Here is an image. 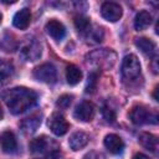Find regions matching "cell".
<instances>
[{
	"label": "cell",
	"mask_w": 159,
	"mask_h": 159,
	"mask_svg": "<svg viewBox=\"0 0 159 159\" xmlns=\"http://www.w3.org/2000/svg\"><path fill=\"white\" fill-rule=\"evenodd\" d=\"M157 92H158V87H155V89H154V99H155V101H158V96H157Z\"/></svg>",
	"instance_id": "f1b7e54d"
},
{
	"label": "cell",
	"mask_w": 159,
	"mask_h": 159,
	"mask_svg": "<svg viewBox=\"0 0 159 159\" xmlns=\"http://www.w3.org/2000/svg\"><path fill=\"white\" fill-rule=\"evenodd\" d=\"M103 116L104 118L108 120V122H113L116 119V113L113 112V109L108 108V107H104L103 108Z\"/></svg>",
	"instance_id": "484cf974"
},
{
	"label": "cell",
	"mask_w": 159,
	"mask_h": 159,
	"mask_svg": "<svg viewBox=\"0 0 159 159\" xmlns=\"http://www.w3.org/2000/svg\"><path fill=\"white\" fill-rule=\"evenodd\" d=\"M139 143L145 149H148L153 153H157V150H158V138L152 133H147V132L142 133L139 135Z\"/></svg>",
	"instance_id": "2e32d148"
},
{
	"label": "cell",
	"mask_w": 159,
	"mask_h": 159,
	"mask_svg": "<svg viewBox=\"0 0 159 159\" xmlns=\"http://www.w3.org/2000/svg\"><path fill=\"white\" fill-rule=\"evenodd\" d=\"M12 75H14V66L5 60H0V88L9 82Z\"/></svg>",
	"instance_id": "e0dca14e"
},
{
	"label": "cell",
	"mask_w": 159,
	"mask_h": 159,
	"mask_svg": "<svg viewBox=\"0 0 159 159\" xmlns=\"http://www.w3.org/2000/svg\"><path fill=\"white\" fill-rule=\"evenodd\" d=\"M103 30L101 27H96V29H89L87 32V41L89 43H98L103 40Z\"/></svg>",
	"instance_id": "603a6c76"
},
{
	"label": "cell",
	"mask_w": 159,
	"mask_h": 159,
	"mask_svg": "<svg viewBox=\"0 0 159 159\" xmlns=\"http://www.w3.org/2000/svg\"><path fill=\"white\" fill-rule=\"evenodd\" d=\"M0 148L4 153H14L17 149V140L11 130H5L0 134Z\"/></svg>",
	"instance_id": "9c48e42d"
},
{
	"label": "cell",
	"mask_w": 159,
	"mask_h": 159,
	"mask_svg": "<svg viewBox=\"0 0 159 159\" xmlns=\"http://www.w3.org/2000/svg\"><path fill=\"white\" fill-rule=\"evenodd\" d=\"M40 56H41V46L36 41H32L21 48V57L25 61H36Z\"/></svg>",
	"instance_id": "4fadbf2b"
},
{
	"label": "cell",
	"mask_w": 159,
	"mask_h": 159,
	"mask_svg": "<svg viewBox=\"0 0 159 159\" xmlns=\"http://www.w3.org/2000/svg\"><path fill=\"white\" fill-rule=\"evenodd\" d=\"M1 19H2V16H1V14H0V22H1Z\"/></svg>",
	"instance_id": "4dcf8cb0"
},
{
	"label": "cell",
	"mask_w": 159,
	"mask_h": 159,
	"mask_svg": "<svg viewBox=\"0 0 159 159\" xmlns=\"http://www.w3.org/2000/svg\"><path fill=\"white\" fill-rule=\"evenodd\" d=\"M34 77L45 83H55L57 80V72L53 65L51 63H42L34 70Z\"/></svg>",
	"instance_id": "5b68a950"
},
{
	"label": "cell",
	"mask_w": 159,
	"mask_h": 159,
	"mask_svg": "<svg viewBox=\"0 0 159 159\" xmlns=\"http://www.w3.org/2000/svg\"><path fill=\"white\" fill-rule=\"evenodd\" d=\"M47 140L41 137V138H35L30 143V150L32 153H45L47 150Z\"/></svg>",
	"instance_id": "7402d4cb"
},
{
	"label": "cell",
	"mask_w": 159,
	"mask_h": 159,
	"mask_svg": "<svg viewBox=\"0 0 159 159\" xmlns=\"http://www.w3.org/2000/svg\"><path fill=\"white\" fill-rule=\"evenodd\" d=\"M41 124V117L40 116H31L22 120L21 128L25 133H34Z\"/></svg>",
	"instance_id": "ffe728a7"
},
{
	"label": "cell",
	"mask_w": 159,
	"mask_h": 159,
	"mask_svg": "<svg viewBox=\"0 0 159 159\" xmlns=\"http://www.w3.org/2000/svg\"><path fill=\"white\" fill-rule=\"evenodd\" d=\"M104 147L112 154H120L124 149V143L117 134H108L104 138Z\"/></svg>",
	"instance_id": "30bf717a"
},
{
	"label": "cell",
	"mask_w": 159,
	"mask_h": 159,
	"mask_svg": "<svg viewBox=\"0 0 159 159\" xmlns=\"http://www.w3.org/2000/svg\"><path fill=\"white\" fill-rule=\"evenodd\" d=\"M75 27L80 34H87L88 30L91 29V24L89 20L86 16L82 15H77L75 17Z\"/></svg>",
	"instance_id": "44dd1931"
},
{
	"label": "cell",
	"mask_w": 159,
	"mask_h": 159,
	"mask_svg": "<svg viewBox=\"0 0 159 159\" xmlns=\"http://www.w3.org/2000/svg\"><path fill=\"white\" fill-rule=\"evenodd\" d=\"M5 104L14 114H20L30 109L37 102V93L26 87H15L1 94Z\"/></svg>",
	"instance_id": "6da1fadb"
},
{
	"label": "cell",
	"mask_w": 159,
	"mask_h": 159,
	"mask_svg": "<svg viewBox=\"0 0 159 159\" xmlns=\"http://www.w3.org/2000/svg\"><path fill=\"white\" fill-rule=\"evenodd\" d=\"M72 99H73L72 94H62V96L58 97V99L56 102V106L60 107L61 109H66V108H68L71 106Z\"/></svg>",
	"instance_id": "d4e9b609"
},
{
	"label": "cell",
	"mask_w": 159,
	"mask_h": 159,
	"mask_svg": "<svg viewBox=\"0 0 159 159\" xmlns=\"http://www.w3.org/2000/svg\"><path fill=\"white\" fill-rule=\"evenodd\" d=\"M101 14H102V16L107 21L116 22V21H118L122 17L123 11H122V7H120L119 4L113 2V1H107V2H103L102 4Z\"/></svg>",
	"instance_id": "8992f818"
},
{
	"label": "cell",
	"mask_w": 159,
	"mask_h": 159,
	"mask_svg": "<svg viewBox=\"0 0 159 159\" xmlns=\"http://www.w3.org/2000/svg\"><path fill=\"white\" fill-rule=\"evenodd\" d=\"M88 140H89V138L84 132H76L71 135V138L68 140V144H70L72 150H80V149H82L83 147L87 145Z\"/></svg>",
	"instance_id": "5bb4252c"
},
{
	"label": "cell",
	"mask_w": 159,
	"mask_h": 159,
	"mask_svg": "<svg viewBox=\"0 0 159 159\" xmlns=\"http://www.w3.org/2000/svg\"><path fill=\"white\" fill-rule=\"evenodd\" d=\"M48 128L51 129V132L55 134V135H63L67 133L70 125H68V122L65 119V117L60 113H53L50 119H48Z\"/></svg>",
	"instance_id": "52a82bcc"
},
{
	"label": "cell",
	"mask_w": 159,
	"mask_h": 159,
	"mask_svg": "<svg viewBox=\"0 0 159 159\" xmlns=\"http://www.w3.org/2000/svg\"><path fill=\"white\" fill-rule=\"evenodd\" d=\"M83 159H104V157H103V154L102 153H99V152H89V153H87L84 157H83Z\"/></svg>",
	"instance_id": "4316f807"
},
{
	"label": "cell",
	"mask_w": 159,
	"mask_h": 159,
	"mask_svg": "<svg viewBox=\"0 0 159 159\" xmlns=\"http://www.w3.org/2000/svg\"><path fill=\"white\" fill-rule=\"evenodd\" d=\"M2 116H4V114H2V109H1V107H0V120H1V118H2Z\"/></svg>",
	"instance_id": "f546056e"
},
{
	"label": "cell",
	"mask_w": 159,
	"mask_h": 159,
	"mask_svg": "<svg viewBox=\"0 0 159 159\" xmlns=\"http://www.w3.org/2000/svg\"><path fill=\"white\" fill-rule=\"evenodd\" d=\"M30 20H31V14L30 10L27 7H24L21 10H19L12 19V24L16 29L19 30H26L30 25Z\"/></svg>",
	"instance_id": "7c38bea8"
},
{
	"label": "cell",
	"mask_w": 159,
	"mask_h": 159,
	"mask_svg": "<svg viewBox=\"0 0 159 159\" xmlns=\"http://www.w3.org/2000/svg\"><path fill=\"white\" fill-rule=\"evenodd\" d=\"M98 82V73L97 72H91L87 78V84H86V92L87 93H93Z\"/></svg>",
	"instance_id": "cb8c5ba5"
},
{
	"label": "cell",
	"mask_w": 159,
	"mask_h": 159,
	"mask_svg": "<svg viewBox=\"0 0 159 159\" xmlns=\"http://www.w3.org/2000/svg\"><path fill=\"white\" fill-rule=\"evenodd\" d=\"M66 80L71 86L77 84L82 80V71L75 65L67 66V68H66Z\"/></svg>",
	"instance_id": "d6986e66"
},
{
	"label": "cell",
	"mask_w": 159,
	"mask_h": 159,
	"mask_svg": "<svg viewBox=\"0 0 159 159\" xmlns=\"http://www.w3.org/2000/svg\"><path fill=\"white\" fill-rule=\"evenodd\" d=\"M93 116H94V107L88 101L81 102L73 112V117L81 122H88L93 118Z\"/></svg>",
	"instance_id": "ba28073f"
},
{
	"label": "cell",
	"mask_w": 159,
	"mask_h": 159,
	"mask_svg": "<svg viewBox=\"0 0 159 159\" xmlns=\"http://www.w3.org/2000/svg\"><path fill=\"white\" fill-rule=\"evenodd\" d=\"M135 46L147 56H153L155 53V43L147 37L135 39Z\"/></svg>",
	"instance_id": "ac0fdd59"
},
{
	"label": "cell",
	"mask_w": 159,
	"mask_h": 159,
	"mask_svg": "<svg viewBox=\"0 0 159 159\" xmlns=\"http://www.w3.org/2000/svg\"><path fill=\"white\" fill-rule=\"evenodd\" d=\"M133 159H149V158L143 153H137V154H134Z\"/></svg>",
	"instance_id": "83f0119b"
},
{
	"label": "cell",
	"mask_w": 159,
	"mask_h": 159,
	"mask_svg": "<svg viewBox=\"0 0 159 159\" xmlns=\"http://www.w3.org/2000/svg\"><path fill=\"white\" fill-rule=\"evenodd\" d=\"M87 62L96 67L108 70L116 62V53L107 48L96 50V51L91 52L89 55H87Z\"/></svg>",
	"instance_id": "7a4b0ae2"
},
{
	"label": "cell",
	"mask_w": 159,
	"mask_h": 159,
	"mask_svg": "<svg viewBox=\"0 0 159 159\" xmlns=\"http://www.w3.org/2000/svg\"><path fill=\"white\" fill-rule=\"evenodd\" d=\"M140 63L135 55H127L122 61L120 72L125 81H134L140 75Z\"/></svg>",
	"instance_id": "3957f363"
},
{
	"label": "cell",
	"mask_w": 159,
	"mask_h": 159,
	"mask_svg": "<svg viewBox=\"0 0 159 159\" xmlns=\"http://www.w3.org/2000/svg\"><path fill=\"white\" fill-rule=\"evenodd\" d=\"M46 32L55 40H62L66 35V27L63 26L62 22L57 21V20H50L46 24Z\"/></svg>",
	"instance_id": "8fae6325"
},
{
	"label": "cell",
	"mask_w": 159,
	"mask_h": 159,
	"mask_svg": "<svg viewBox=\"0 0 159 159\" xmlns=\"http://www.w3.org/2000/svg\"><path fill=\"white\" fill-rule=\"evenodd\" d=\"M152 24V15L145 11V10H142L139 11L137 15H135V19H134V27L137 31H143L145 30L147 27H149V25Z\"/></svg>",
	"instance_id": "9a60e30c"
},
{
	"label": "cell",
	"mask_w": 159,
	"mask_h": 159,
	"mask_svg": "<svg viewBox=\"0 0 159 159\" xmlns=\"http://www.w3.org/2000/svg\"><path fill=\"white\" fill-rule=\"evenodd\" d=\"M129 117L134 124L142 125L147 123H158V114L157 112H150L144 106H135L132 108Z\"/></svg>",
	"instance_id": "277c9868"
}]
</instances>
